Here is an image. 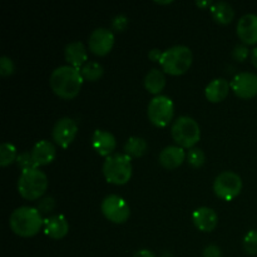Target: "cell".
<instances>
[{
	"label": "cell",
	"mask_w": 257,
	"mask_h": 257,
	"mask_svg": "<svg viewBox=\"0 0 257 257\" xmlns=\"http://www.w3.org/2000/svg\"><path fill=\"white\" fill-rule=\"evenodd\" d=\"M69 231V223L63 215H54L44 220V232L54 240H60Z\"/></svg>",
	"instance_id": "17"
},
{
	"label": "cell",
	"mask_w": 257,
	"mask_h": 257,
	"mask_svg": "<svg viewBox=\"0 0 257 257\" xmlns=\"http://www.w3.org/2000/svg\"><path fill=\"white\" fill-rule=\"evenodd\" d=\"M251 62L257 68V47L253 48L252 52H251Z\"/></svg>",
	"instance_id": "36"
},
{
	"label": "cell",
	"mask_w": 257,
	"mask_h": 257,
	"mask_svg": "<svg viewBox=\"0 0 257 257\" xmlns=\"http://www.w3.org/2000/svg\"><path fill=\"white\" fill-rule=\"evenodd\" d=\"M157 4H171L172 2H156Z\"/></svg>",
	"instance_id": "38"
},
{
	"label": "cell",
	"mask_w": 257,
	"mask_h": 257,
	"mask_svg": "<svg viewBox=\"0 0 257 257\" xmlns=\"http://www.w3.org/2000/svg\"><path fill=\"white\" fill-rule=\"evenodd\" d=\"M192 221L196 227L203 232H211L216 228L218 221L217 213L210 207H198L193 211Z\"/></svg>",
	"instance_id": "15"
},
{
	"label": "cell",
	"mask_w": 257,
	"mask_h": 257,
	"mask_svg": "<svg viewBox=\"0 0 257 257\" xmlns=\"http://www.w3.org/2000/svg\"><path fill=\"white\" fill-rule=\"evenodd\" d=\"M133 257H156V255L147 248H142V250H138Z\"/></svg>",
	"instance_id": "35"
},
{
	"label": "cell",
	"mask_w": 257,
	"mask_h": 257,
	"mask_svg": "<svg viewBox=\"0 0 257 257\" xmlns=\"http://www.w3.org/2000/svg\"><path fill=\"white\" fill-rule=\"evenodd\" d=\"M148 118L156 127H166L170 124L175 113L173 100L167 95H156L148 104Z\"/></svg>",
	"instance_id": "7"
},
{
	"label": "cell",
	"mask_w": 257,
	"mask_h": 257,
	"mask_svg": "<svg viewBox=\"0 0 257 257\" xmlns=\"http://www.w3.org/2000/svg\"><path fill=\"white\" fill-rule=\"evenodd\" d=\"M128 27V17L124 14H118L112 20V29L115 32H123Z\"/></svg>",
	"instance_id": "30"
},
{
	"label": "cell",
	"mask_w": 257,
	"mask_h": 257,
	"mask_svg": "<svg viewBox=\"0 0 257 257\" xmlns=\"http://www.w3.org/2000/svg\"><path fill=\"white\" fill-rule=\"evenodd\" d=\"M193 55L187 45H173L163 52L160 64L166 73L171 75H181L190 69Z\"/></svg>",
	"instance_id": "3"
},
{
	"label": "cell",
	"mask_w": 257,
	"mask_h": 257,
	"mask_svg": "<svg viewBox=\"0 0 257 257\" xmlns=\"http://www.w3.org/2000/svg\"><path fill=\"white\" fill-rule=\"evenodd\" d=\"M123 150H124L125 155L130 156V157L138 158L145 155L146 151H147V142H146L145 138L133 136V137L128 138Z\"/></svg>",
	"instance_id": "23"
},
{
	"label": "cell",
	"mask_w": 257,
	"mask_h": 257,
	"mask_svg": "<svg viewBox=\"0 0 257 257\" xmlns=\"http://www.w3.org/2000/svg\"><path fill=\"white\" fill-rule=\"evenodd\" d=\"M248 54H250V50L245 44H237L232 50V57L237 62H245L247 59Z\"/></svg>",
	"instance_id": "32"
},
{
	"label": "cell",
	"mask_w": 257,
	"mask_h": 257,
	"mask_svg": "<svg viewBox=\"0 0 257 257\" xmlns=\"http://www.w3.org/2000/svg\"><path fill=\"white\" fill-rule=\"evenodd\" d=\"M64 57L72 67L80 69L88 60V53L87 49H85V45L82 42L69 43L64 48Z\"/></svg>",
	"instance_id": "19"
},
{
	"label": "cell",
	"mask_w": 257,
	"mask_h": 257,
	"mask_svg": "<svg viewBox=\"0 0 257 257\" xmlns=\"http://www.w3.org/2000/svg\"><path fill=\"white\" fill-rule=\"evenodd\" d=\"M80 74L83 79L89 80V82H95L103 75V67L97 62H87L82 68H80Z\"/></svg>",
	"instance_id": "24"
},
{
	"label": "cell",
	"mask_w": 257,
	"mask_h": 257,
	"mask_svg": "<svg viewBox=\"0 0 257 257\" xmlns=\"http://www.w3.org/2000/svg\"><path fill=\"white\" fill-rule=\"evenodd\" d=\"M166 85V77L162 70L153 68L146 74L145 77V87L152 94H158L163 90Z\"/></svg>",
	"instance_id": "21"
},
{
	"label": "cell",
	"mask_w": 257,
	"mask_h": 257,
	"mask_svg": "<svg viewBox=\"0 0 257 257\" xmlns=\"http://www.w3.org/2000/svg\"><path fill=\"white\" fill-rule=\"evenodd\" d=\"M237 35L245 44L257 43V15L245 14L237 23Z\"/></svg>",
	"instance_id": "14"
},
{
	"label": "cell",
	"mask_w": 257,
	"mask_h": 257,
	"mask_svg": "<svg viewBox=\"0 0 257 257\" xmlns=\"http://www.w3.org/2000/svg\"><path fill=\"white\" fill-rule=\"evenodd\" d=\"M82 84L83 77L80 70L72 65H60L55 68L49 78V85L53 92L64 99L77 97Z\"/></svg>",
	"instance_id": "1"
},
{
	"label": "cell",
	"mask_w": 257,
	"mask_h": 257,
	"mask_svg": "<svg viewBox=\"0 0 257 257\" xmlns=\"http://www.w3.org/2000/svg\"><path fill=\"white\" fill-rule=\"evenodd\" d=\"M78 132V125L70 117H63L55 122L54 127L52 131L53 141L58 146L63 148H67L68 146L72 145L75 136Z\"/></svg>",
	"instance_id": "10"
},
{
	"label": "cell",
	"mask_w": 257,
	"mask_h": 257,
	"mask_svg": "<svg viewBox=\"0 0 257 257\" xmlns=\"http://www.w3.org/2000/svg\"><path fill=\"white\" fill-rule=\"evenodd\" d=\"M202 257H222V251L217 245H208L203 250Z\"/></svg>",
	"instance_id": "33"
},
{
	"label": "cell",
	"mask_w": 257,
	"mask_h": 257,
	"mask_svg": "<svg viewBox=\"0 0 257 257\" xmlns=\"http://www.w3.org/2000/svg\"><path fill=\"white\" fill-rule=\"evenodd\" d=\"M210 9L213 19L220 24H228V23L232 22L233 17H235V10L231 7V4L226 2L213 3Z\"/></svg>",
	"instance_id": "22"
},
{
	"label": "cell",
	"mask_w": 257,
	"mask_h": 257,
	"mask_svg": "<svg viewBox=\"0 0 257 257\" xmlns=\"http://www.w3.org/2000/svg\"><path fill=\"white\" fill-rule=\"evenodd\" d=\"M14 70L15 65L12 58H9L8 55H2L0 57V75L2 77H8V75L13 74Z\"/></svg>",
	"instance_id": "29"
},
{
	"label": "cell",
	"mask_w": 257,
	"mask_h": 257,
	"mask_svg": "<svg viewBox=\"0 0 257 257\" xmlns=\"http://www.w3.org/2000/svg\"><path fill=\"white\" fill-rule=\"evenodd\" d=\"M242 246L248 255H257V230H251L246 233Z\"/></svg>",
	"instance_id": "27"
},
{
	"label": "cell",
	"mask_w": 257,
	"mask_h": 257,
	"mask_svg": "<svg viewBox=\"0 0 257 257\" xmlns=\"http://www.w3.org/2000/svg\"><path fill=\"white\" fill-rule=\"evenodd\" d=\"M17 165L18 167L20 168L22 171H27V170H33V168H38L37 163L34 162L32 157V153L30 152H23L18 156L17 158Z\"/></svg>",
	"instance_id": "28"
},
{
	"label": "cell",
	"mask_w": 257,
	"mask_h": 257,
	"mask_svg": "<svg viewBox=\"0 0 257 257\" xmlns=\"http://www.w3.org/2000/svg\"><path fill=\"white\" fill-rule=\"evenodd\" d=\"M242 190V180L232 171L221 172L213 181V191L216 196L223 201H231L240 195Z\"/></svg>",
	"instance_id": "8"
},
{
	"label": "cell",
	"mask_w": 257,
	"mask_h": 257,
	"mask_svg": "<svg viewBox=\"0 0 257 257\" xmlns=\"http://www.w3.org/2000/svg\"><path fill=\"white\" fill-rule=\"evenodd\" d=\"M231 88L237 97L250 99L257 95V74L250 72H241L231 80Z\"/></svg>",
	"instance_id": "11"
},
{
	"label": "cell",
	"mask_w": 257,
	"mask_h": 257,
	"mask_svg": "<svg viewBox=\"0 0 257 257\" xmlns=\"http://www.w3.org/2000/svg\"><path fill=\"white\" fill-rule=\"evenodd\" d=\"M196 4L201 8H206V7H212L213 3L212 2H196Z\"/></svg>",
	"instance_id": "37"
},
{
	"label": "cell",
	"mask_w": 257,
	"mask_h": 257,
	"mask_svg": "<svg viewBox=\"0 0 257 257\" xmlns=\"http://www.w3.org/2000/svg\"><path fill=\"white\" fill-rule=\"evenodd\" d=\"M103 175L109 183L125 185L132 177V162L125 153H114L103 162Z\"/></svg>",
	"instance_id": "4"
},
{
	"label": "cell",
	"mask_w": 257,
	"mask_h": 257,
	"mask_svg": "<svg viewBox=\"0 0 257 257\" xmlns=\"http://www.w3.org/2000/svg\"><path fill=\"white\" fill-rule=\"evenodd\" d=\"M92 146L99 156L107 158L115 150L117 141L110 132L104 130H95L92 136Z\"/></svg>",
	"instance_id": "13"
},
{
	"label": "cell",
	"mask_w": 257,
	"mask_h": 257,
	"mask_svg": "<svg viewBox=\"0 0 257 257\" xmlns=\"http://www.w3.org/2000/svg\"><path fill=\"white\" fill-rule=\"evenodd\" d=\"M9 225L13 232L18 236L32 237L39 232L40 227L44 225V220L38 208L22 206L13 211L9 218Z\"/></svg>",
	"instance_id": "2"
},
{
	"label": "cell",
	"mask_w": 257,
	"mask_h": 257,
	"mask_svg": "<svg viewBox=\"0 0 257 257\" xmlns=\"http://www.w3.org/2000/svg\"><path fill=\"white\" fill-rule=\"evenodd\" d=\"M32 157L37 166L49 165L55 158V147L52 142L47 140H42L34 145V147L30 151Z\"/></svg>",
	"instance_id": "18"
},
{
	"label": "cell",
	"mask_w": 257,
	"mask_h": 257,
	"mask_svg": "<svg viewBox=\"0 0 257 257\" xmlns=\"http://www.w3.org/2000/svg\"><path fill=\"white\" fill-rule=\"evenodd\" d=\"M186 158H187L188 165L192 166V167H195V168H198V167H201L203 163H205L206 155H205V152L201 150V148L193 147L188 151L187 157Z\"/></svg>",
	"instance_id": "26"
},
{
	"label": "cell",
	"mask_w": 257,
	"mask_h": 257,
	"mask_svg": "<svg viewBox=\"0 0 257 257\" xmlns=\"http://www.w3.org/2000/svg\"><path fill=\"white\" fill-rule=\"evenodd\" d=\"M230 83L223 78H216L211 80L205 89L206 98L213 103L222 102L230 92Z\"/></svg>",
	"instance_id": "20"
},
{
	"label": "cell",
	"mask_w": 257,
	"mask_h": 257,
	"mask_svg": "<svg viewBox=\"0 0 257 257\" xmlns=\"http://www.w3.org/2000/svg\"><path fill=\"white\" fill-rule=\"evenodd\" d=\"M47 188L48 177L39 168L22 171L18 180V191L25 200H38L44 195Z\"/></svg>",
	"instance_id": "5"
},
{
	"label": "cell",
	"mask_w": 257,
	"mask_h": 257,
	"mask_svg": "<svg viewBox=\"0 0 257 257\" xmlns=\"http://www.w3.org/2000/svg\"><path fill=\"white\" fill-rule=\"evenodd\" d=\"M173 141L182 148H193L200 141L201 130L198 123L188 115H181L173 122L171 128Z\"/></svg>",
	"instance_id": "6"
},
{
	"label": "cell",
	"mask_w": 257,
	"mask_h": 257,
	"mask_svg": "<svg viewBox=\"0 0 257 257\" xmlns=\"http://www.w3.org/2000/svg\"><path fill=\"white\" fill-rule=\"evenodd\" d=\"M88 45L94 54H108L114 45V34L108 28H97L90 33Z\"/></svg>",
	"instance_id": "12"
},
{
	"label": "cell",
	"mask_w": 257,
	"mask_h": 257,
	"mask_svg": "<svg viewBox=\"0 0 257 257\" xmlns=\"http://www.w3.org/2000/svg\"><path fill=\"white\" fill-rule=\"evenodd\" d=\"M162 54L163 52H161L160 49L155 48V49H151L150 52H148V58H150L152 62H160L161 58H162Z\"/></svg>",
	"instance_id": "34"
},
{
	"label": "cell",
	"mask_w": 257,
	"mask_h": 257,
	"mask_svg": "<svg viewBox=\"0 0 257 257\" xmlns=\"http://www.w3.org/2000/svg\"><path fill=\"white\" fill-rule=\"evenodd\" d=\"M54 207H55V201L54 198L50 197V196L42 198V200L38 202V211H39L40 213L50 212V211L54 210Z\"/></svg>",
	"instance_id": "31"
},
{
	"label": "cell",
	"mask_w": 257,
	"mask_h": 257,
	"mask_svg": "<svg viewBox=\"0 0 257 257\" xmlns=\"http://www.w3.org/2000/svg\"><path fill=\"white\" fill-rule=\"evenodd\" d=\"M17 148L9 142H4L0 146V166L2 167H7L10 163L17 161Z\"/></svg>",
	"instance_id": "25"
},
{
	"label": "cell",
	"mask_w": 257,
	"mask_h": 257,
	"mask_svg": "<svg viewBox=\"0 0 257 257\" xmlns=\"http://www.w3.org/2000/svg\"><path fill=\"white\" fill-rule=\"evenodd\" d=\"M105 218L114 223H124L131 216V208L124 198L118 195H109L102 201L100 205Z\"/></svg>",
	"instance_id": "9"
},
{
	"label": "cell",
	"mask_w": 257,
	"mask_h": 257,
	"mask_svg": "<svg viewBox=\"0 0 257 257\" xmlns=\"http://www.w3.org/2000/svg\"><path fill=\"white\" fill-rule=\"evenodd\" d=\"M187 155L185 153V150L180 146H168V147L163 148L160 153V160L161 166H163L167 170H175V168L180 167Z\"/></svg>",
	"instance_id": "16"
}]
</instances>
